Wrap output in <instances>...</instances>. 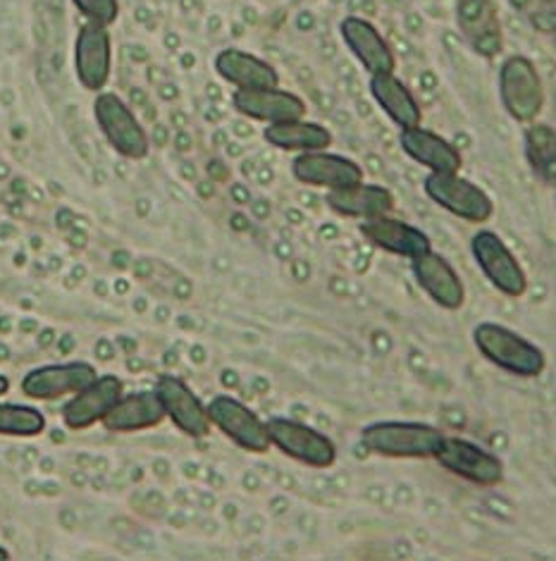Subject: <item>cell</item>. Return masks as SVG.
Returning a JSON list of instances; mask_svg holds the SVG:
<instances>
[{
    "instance_id": "1",
    "label": "cell",
    "mask_w": 556,
    "mask_h": 561,
    "mask_svg": "<svg viewBox=\"0 0 556 561\" xmlns=\"http://www.w3.org/2000/svg\"><path fill=\"white\" fill-rule=\"evenodd\" d=\"M444 433L428 423L378 421L361 431L366 451L387 459H435Z\"/></svg>"
},
{
    "instance_id": "2",
    "label": "cell",
    "mask_w": 556,
    "mask_h": 561,
    "mask_svg": "<svg viewBox=\"0 0 556 561\" xmlns=\"http://www.w3.org/2000/svg\"><path fill=\"white\" fill-rule=\"evenodd\" d=\"M473 344L489 364L519 378H537L547 368V356L531 340L499 323H480L473 330Z\"/></svg>"
},
{
    "instance_id": "3",
    "label": "cell",
    "mask_w": 556,
    "mask_h": 561,
    "mask_svg": "<svg viewBox=\"0 0 556 561\" xmlns=\"http://www.w3.org/2000/svg\"><path fill=\"white\" fill-rule=\"evenodd\" d=\"M499 93L505 111L521 125L535 123L545 108V84L535 62L525 56H511L501 62Z\"/></svg>"
},
{
    "instance_id": "4",
    "label": "cell",
    "mask_w": 556,
    "mask_h": 561,
    "mask_svg": "<svg viewBox=\"0 0 556 561\" xmlns=\"http://www.w3.org/2000/svg\"><path fill=\"white\" fill-rule=\"evenodd\" d=\"M94 117L115 153H120L127 160H141L149 156V137H146L137 115L131 113L129 105L117 93L99 91L94 101Z\"/></svg>"
},
{
    "instance_id": "5",
    "label": "cell",
    "mask_w": 556,
    "mask_h": 561,
    "mask_svg": "<svg viewBox=\"0 0 556 561\" xmlns=\"http://www.w3.org/2000/svg\"><path fill=\"white\" fill-rule=\"evenodd\" d=\"M422 190L437 206L466 222L483 225L495 216L493 198L459 172H430L422 182Z\"/></svg>"
},
{
    "instance_id": "6",
    "label": "cell",
    "mask_w": 556,
    "mask_h": 561,
    "mask_svg": "<svg viewBox=\"0 0 556 561\" xmlns=\"http://www.w3.org/2000/svg\"><path fill=\"white\" fill-rule=\"evenodd\" d=\"M435 461L440 463L444 471L480 488H495L507 476L505 461H501L497 454L473 445L468 439L452 435L442 437V445L435 454Z\"/></svg>"
},
{
    "instance_id": "7",
    "label": "cell",
    "mask_w": 556,
    "mask_h": 561,
    "mask_svg": "<svg viewBox=\"0 0 556 561\" xmlns=\"http://www.w3.org/2000/svg\"><path fill=\"white\" fill-rule=\"evenodd\" d=\"M471 251L475 263L480 265L483 275L489 279L497 291L511 299H521L528 291V277L521 268L519 259L513 256L511 249L505 244L497 232L480 230L471 239Z\"/></svg>"
},
{
    "instance_id": "8",
    "label": "cell",
    "mask_w": 556,
    "mask_h": 561,
    "mask_svg": "<svg viewBox=\"0 0 556 561\" xmlns=\"http://www.w3.org/2000/svg\"><path fill=\"white\" fill-rule=\"evenodd\" d=\"M270 445H275L289 459L306 463L311 469H329L337 461V447L333 439L291 419H270L266 421Z\"/></svg>"
},
{
    "instance_id": "9",
    "label": "cell",
    "mask_w": 556,
    "mask_h": 561,
    "mask_svg": "<svg viewBox=\"0 0 556 561\" xmlns=\"http://www.w3.org/2000/svg\"><path fill=\"white\" fill-rule=\"evenodd\" d=\"M206 413L210 425H216L220 433L228 435L236 447L251 454H266L273 447L266 421H260L256 411H251L240 399L218 394L208 402Z\"/></svg>"
},
{
    "instance_id": "10",
    "label": "cell",
    "mask_w": 556,
    "mask_h": 561,
    "mask_svg": "<svg viewBox=\"0 0 556 561\" xmlns=\"http://www.w3.org/2000/svg\"><path fill=\"white\" fill-rule=\"evenodd\" d=\"M113 68V46L108 26L86 22L77 32L74 42V72L79 84L86 91H103L111 79Z\"/></svg>"
},
{
    "instance_id": "11",
    "label": "cell",
    "mask_w": 556,
    "mask_h": 561,
    "mask_svg": "<svg viewBox=\"0 0 556 561\" xmlns=\"http://www.w3.org/2000/svg\"><path fill=\"white\" fill-rule=\"evenodd\" d=\"M96 378V368L86 360H68V364L42 366L26 373L22 380V392L24 397L36 399V402H53V399L77 394Z\"/></svg>"
},
{
    "instance_id": "12",
    "label": "cell",
    "mask_w": 556,
    "mask_h": 561,
    "mask_svg": "<svg viewBox=\"0 0 556 561\" xmlns=\"http://www.w3.org/2000/svg\"><path fill=\"white\" fill-rule=\"evenodd\" d=\"M153 392L158 394V399H161V404L165 409V419L175 423L177 431H182L192 439H204L210 435V421H208L206 407L182 378L161 376L155 380Z\"/></svg>"
},
{
    "instance_id": "13",
    "label": "cell",
    "mask_w": 556,
    "mask_h": 561,
    "mask_svg": "<svg viewBox=\"0 0 556 561\" xmlns=\"http://www.w3.org/2000/svg\"><path fill=\"white\" fill-rule=\"evenodd\" d=\"M291 172L301 184L323 186L329 192L363 182V168L356 160L327 151L299 153L291 163Z\"/></svg>"
},
{
    "instance_id": "14",
    "label": "cell",
    "mask_w": 556,
    "mask_h": 561,
    "mask_svg": "<svg viewBox=\"0 0 556 561\" xmlns=\"http://www.w3.org/2000/svg\"><path fill=\"white\" fill-rule=\"evenodd\" d=\"M414 277L418 287L444 311H459L466 304V287H463L459 273L452 268L440 253L432 249L420 253L414 261Z\"/></svg>"
},
{
    "instance_id": "15",
    "label": "cell",
    "mask_w": 556,
    "mask_h": 561,
    "mask_svg": "<svg viewBox=\"0 0 556 561\" xmlns=\"http://www.w3.org/2000/svg\"><path fill=\"white\" fill-rule=\"evenodd\" d=\"M125 394V382L117 376H99L89 382L84 390L72 394L68 404L62 407V423L70 431H86L94 423H101L117 399Z\"/></svg>"
},
{
    "instance_id": "16",
    "label": "cell",
    "mask_w": 556,
    "mask_h": 561,
    "mask_svg": "<svg viewBox=\"0 0 556 561\" xmlns=\"http://www.w3.org/2000/svg\"><path fill=\"white\" fill-rule=\"evenodd\" d=\"M234 111L258 123H289V119H303L306 115V103L301 96L280 87L273 89H248L234 93Z\"/></svg>"
},
{
    "instance_id": "17",
    "label": "cell",
    "mask_w": 556,
    "mask_h": 561,
    "mask_svg": "<svg viewBox=\"0 0 556 561\" xmlns=\"http://www.w3.org/2000/svg\"><path fill=\"white\" fill-rule=\"evenodd\" d=\"M339 32L344 44H347V48L354 53V58L363 65L370 77L392 75L396 70L394 50L368 20L351 15L347 20H341Z\"/></svg>"
},
{
    "instance_id": "18",
    "label": "cell",
    "mask_w": 556,
    "mask_h": 561,
    "mask_svg": "<svg viewBox=\"0 0 556 561\" xmlns=\"http://www.w3.org/2000/svg\"><path fill=\"white\" fill-rule=\"evenodd\" d=\"M359 230L375 249L394 253V256H402L408 261H414L420 253L432 249L430 237L422 232L420 227L390 216L363 220Z\"/></svg>"
},
{
    "instance_id": "19",
    "label": "cell",
    "mask_w": 556,
    "mask_h": 561,
    "mask_svg": "<svg viewBox=\"0 0 556 561\" xmlns=\"http://www.w3.org/2000/svg\"><path fill=\"white\" fill-rule=\"evenodd\" d=\"M399 146L408 158L430 172H461L463 168V158L456 146L420 125L402 129Z\"/></svg>"
},
{
    "instance_id": "20",
    "label": "cell",
    "mask_w": 556,
    "mask_h": 561,
    "mask_svg": "<svg viewBox=\"0 0 556 561\" xmlns=\"http://www.w3.org/2000/svg\"><path fill=\"white\" fill-rule=\"evenodd\" d=\"M327 208L337 213L341 218H359L373 220L390 216L394 210V194L380 184H354L347 190L327 192L325 196Z\"/></svg>"
},
{
    "instance_id": "21",
    "label": "cell",
    "mask_w": 556,
    "mask_h": 561,
    "mask_svg": "<svg viewBox=\"0 0 556 561\" xmlns=\"http://www.w3.org/2000/svg\"><path fill=\"white\" fill-rule=\"evenodd\" d=\"M216 72L240 91L248 89H273L280 84V75L270 62L256 58L254 53L240 48H224L216 58Z\"/></svg>"
},
{
    "instance_id": "22",
    "label": "cell",
    "mask_w": 556,
    "mask_h": 561,
    "mask_svg": "<svg viewBox=\"0 0 556 561\" xmlns=\"http://www.w3.org/2000/svg\"><path fill=\"white\" fill-rule=\"evenodd\" d=\"M165 421V409L153 390L123 394L115 407L103 416V425L111 433H137L161 425Z\"/></svg>"
},
{
    "instance_id": "23",
    "label": "cell",
    "mask_w": 556,
    "mask_h": 561,
    "mask_svg": "<svg viewBox=\"0 0 556 561\" xmlns=\"http://www.w3.org/2000/svg\"><path fill=\"white\" fill-rule=\"evenodd\" d=\"M370 93H373L375 103L385 111V115L396 127L408 129V127H418L422 123L418 101L414 99V93L408 91V87L402 82V79L394 77V72L370 77Z\"/></svg>"
},
{
    "instance_id": "24",
    "label": "cell",
    "mask_w": 556,
    "mask_h": 561,
    "mask_svg": "<svg viewBox=\"0 0 556 561\" xmlns=\"http://www.w3.org/2000/svg\"><path fill=\"white\" fill-rule=\"evenodd\" d=\"M266 139L275 149L309 153V151H327L333 146L329 129L315 123H303V119H289V123H273L263 129Z\"/></svg>"
},
{
    "instance_id": "25",
    "label": "cell",
    "mask_w": 556,
    "mask_h": 561,
    "mask_svg": "<svg viewBox=\"0 0 556 561\" xmlns=\"http://www.w3.org/2000/svg\"><path fill=\"white\" fill-rule=\"evenodd\" d=\"M556 137L554 129L547 125H535L525 135V156L531 160L533 170L540 180L547 184L554 182V160H556Z\"/></svg>"
},
{
    "instance_id": "26",
    "label": "cell",
    "mask_w": 556,
    "mask_h": 561,
    "mask_svg": "<svg viewBox=\"0 0 556 561\" xmlns=\"http://www.w3.org/2000/svg\"><path fill=\"white\" fill-rule=\"evenodd\" d=\"M46 431V416L26 404L0 402V435L12 437H36Z\"/></svg>"
},
{
    "instance_id": "27",
    "label": "cell",
    "mask_w": 556,
    "mask_h": 561,
    "mask_svg": "<svg viewBox=\"0 0 556 561\" xmlns=\"http://www.w3.org/2000/svg\"><path fill=\"white\" fill-rule=\"evenodd\" d=\"M72 5L82 12L89 22L103 26H111L117 20V15H120V3H117V0H72Z\"/></svg>"
},
{
    "instance_id": "28",
    "label": "cell",
    "mask_w": 556,
    "mask_h": 561,
    "mask_svg": "<svg viewBox=\"0 0 556 561\" xmlns=\"http://www.w3.org/2000/svg\"><path fill=\"white\" fill-rule=\"evenodd\" d=\"M8 390H10V380L5 376H0V397H3Z\"/></svg>"
},
{
    "instance_id": "29",
    "label": "cell",
    "mask_w": 556,
    "mask_h": 561,
    "mask_svg": "<svg viewBox=\"0 0 556 561\" xmlns=\"http://www.w3.org/2000/svg\"><path fill=\"white\" fill-rule=\"evenodd\" d=\"M8 559H10L8 550H3V547H0V561H8Z\"/></svg>"
}]
</instances>
